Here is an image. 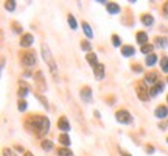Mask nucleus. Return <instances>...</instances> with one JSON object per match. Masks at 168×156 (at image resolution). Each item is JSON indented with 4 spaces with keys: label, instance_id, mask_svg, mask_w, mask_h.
<instances>
[{
    "label": "nucleus",
    "instance_id": "obj_1",
    "mask_svg": "<svg viewBox=\"0 0 168 156\" xmlns=\"http://www.w3.org/2000/svg\"><path fill=\"white\" fill-rule=\"evenodd\" d=\"M25 125H27L31 131H34L38 136L47 134L48 130H50V120L44 116H31L28 120H27Z\"/></svg>",
    "mask_w": 168,
    "mask_h": 156
},
{
    "label": "nucleus",
    "instance_id": "obj_2",
    "mask_svg": "<svg viewBox=\"0 0 168 156\" xmlns=\"http://www.w3.org/2000/svg\"><path fill=\"white\" fill-rule=\"evenodd\" d=\"M41 50H42V58H44V61L47 63V66H48L51 75H53V77H58V72H56V63H55L53 55H51V52H50V48H48V45H47L45 42L41 45Z\"/></svg>",
    "mask_w": 168,
    "mask_h": 156
},
{
    "label": "nucleus",
    "instance_id": "obj_3",
    "mask_svg": "<svg viewBox=\"0 0 168 156\" xmlns=\"http://www.w3.org/2000/svg\"><path fill=\"white\" fill-rule=\"evenodd\" d=\"M135 91H137V97L142 100V102H146L148 98H150V92H148V87H146V84H145V81H139L137 84H135Z\"/></svg>",
    "mask_w": 168,
    "mask_h": 156
},
{
    "label": "nucleus",
    "instance_id": "obj_4",
    "mask_svg": "<svg viewBox=\"0 0 168 156\" xmlns=\"http://www.w3.org/2000/svg\"><path fill=\"white\" fill-rule=\"evenodd\" d=\"M20 61L25 67H30V66H34L36 64V56L33 52H24L22 56H20Z\"/></svg>",
    "mask_w": 168,
    "mask_h": 156
},
{
    "label": "nucleus",
    "instance_id": "obj_5",
    "mask_svg": "<svg viewBox=\"0 0 168 156\" xmlns=\"http://www.w3.org/2000/svg\"><path fill=\"white\" fill-rule=\"evenodd\" d=\"M115 119H117V122H120V123H131V122H132V116H131L126 109L117 111V113H115Z\"/></svg>",
    "mask_w": 168,
    "mask_h": 156
},
{
    "label": "nucleus",
    "instance_id": "obj_6",
    "mask_svg": "<svg viewBox=\"0 0 168 156\" xmlns=\"http://www.w3.org/2000/svg\"><path fill=\"white\" fill-rule=\"evenodd\" d=\"M81 98H83L84 103H92V91H90L89 86L81 89Z\"/></svg>",
    "mask_w": 168,
    "mask_h": 156
},
{
    "label": "nucleus",
    "instance_id": "obj_7",
    "mask_svg": "<svg viewBox=\"0 0 168 156\" xmlns=\"http://www.w3.org/2000/svg\"><path fill=\"white\" fill-rule=\"evenodd\" d=\"M34 81H36V84H38L39 91H45V89H47V83H45L44 77H42L41 70H38V72H36V78H34Z\"/></svg>",
    "mask_w": 168,
    "mask_h": 156
},
{
    "label": "nucleus",
    "instance_id": "obj_8",
    "mask_svg": "<svg viewBox=\"0 0 168 156\" xmlns=\"http://www.w3.org/2000/svg\"><path fill=\"white\" fill-rule=\"evenodd\" d=\"M33 42H34V38H33V35H24L22 38H20V47H30V45H33Z\"/></svg>",
    "mask_w": 168,
    "mask_h": 156
},
{
    "label": "nucleus",
    "instance_id": "obj_9",
    "mask_svg": "<svg viewBox=\"0 0 168 156\" xmlns=\"http://www.w3.org/2000/svg\"><path fill=\"white\" fill-rule=\"evenodd\" d=\"M93 75H95L97 80H103V78H104V66L98 63V64L93 67Z\"/></svg>",
    "mask_w": 168,
    "mask_h": 156
},
{
    "label": "nucleus",
    "instance_id": "obj_10",
    "mask_svg": "<svg viewBox=\"0 0 168 156\" xmlns=\"http://www.w3.org/2000/svg\"><path fill=\"white\" fill-rule=\"evenodd\" d=\"M58 128L62 130V131H69V130H70V123H69L67 117H61V119L58 120Z\"/></svg>",
    "mask_w": 168,
    "mask_h": 156
},
{
    "label": "nucleus",
    "instance_id": "obj_11",
    "mask_svg": "<svg viewBox=\"0 0 168 156\" xmlns=\"http://www.w3.org/2000/svg\"><path fill=\"white\" fill-rule=\"evenodd\" d=\"M167 116H168L167 106H157V108H156V117H157V119H165Z\"/></svg>",
    "mask_w": 168,
    "mask_h": 156
},
{
    "label": "nucleus",
    "instance_id": "obj_12",
    "mask_svg": "<svg viewBox=\"0 0 168 156\" xmlns=\"http://www.w3.org/2000/svg\"><path fill=\"white\" fill-rule=\"evenodd\" d=\"M142 24H143L145 27H151V25L154 24V17L150 16V14H143V16H142Z\"/></svg>",
    "mask_w": 168,
    "mask_h": 156
},
{
    "label": "nucleus",
    "instance_id": "obj_13",
    "mask_svg": "<svg viewBox=\"0 0 168 156\" xmlns=\"http://www.w3.org/2000/svg\"><path fill=\"white\" fill-rule=\"evenodd\" d=\"M162 91H164V83L157 81V83L154 84V87L151 89V92H150V94H151V95H157V94H160Z\"/></svg>",
    "mask_w": 168,
    "mask_h": 156
},
{
    "label": "nucleus",
    "instance_id": "obj_14",
    "mask_svg": "<svg viewBox=\"0 0 168 156\" xmlns=\"http://www.w3.org/2000/svg\"><path fill=\"white\" fill-rule=\"evenodd\" d=\"M137 42L142 44V45H146V44H148V36H146L145 31H139V33H137Z\"/></svg>",
    "mask_w": 168,
    "mask_h": 156
},
{
    "label": "nucleus",
    "instance_id": "obj_15",
    "mask_svg": "<svg viewBox=\"0 0 168 156\" xmlns=\"http://www.w3.org/2000/svg\"><path fill=\"white\" fill-rule=\"evenodd\" d=\"M108 11H109L111 14H118V13H120V6H118L117 3L109 2V3H108Z\"/></svg>",
    "mask_w": 168,
    "mask_h": 156
},
{
    "label": "nucleus",
    "instance_id": "obj_16",
    "mask_svg": "<svg viewBox=\"0 0 168 156\" xmlns=\"http://www.w3.org/2000/svg\"><path fill=\"white\" fill-rule=\"evenodd\" d=\"M86 59H87V63H89L92 67H95V66L98 64V59H97V55H95V53H87Z\"/></svg>",
    "mask_w": 168,
    "mask_h": 156
},
{
    "label": "nucleus",
    "instance_id": "obj_17",
    "mask_svg": "<svg viewBox=\"0 0 168 156\" xmlns=\"http://www.w3.org/2000/svg\"><path fill=\"white\" fill-rule=\"evenodd\" d=\"M122 53H123V56H132V55L135 53V48H134L132 45H125V47L122 48Z\"/></svg>",
    "mask_w": 168,
    "mask_h": 156
},
{
    "label": "nucleus",
    "instance_id": "obj_18",
    "mask_svg": "<svg viewBox=\"0 0 168 156\" xmlns=\"http://www.w3.org/2000/svg\"><path fill=\"white\" fill-rule=\"evenodd\" d=\"M157 78H159V75H157L156 72H150V74H146V75H145V80H146L148 83H156V81H157Z\"/></svg>",
    "mask_w": 168,
    "mask_h": 156
},
{
    "label": "nucleus",
    "instance_id": "obj_19",
    "mask_svg": "<svg viewBox=\"0 0 168 156\" xmlns=\"http://www.w3.org/2000/svg\"><path fill=\"white\" fill-rule=\"evenodd\" d=\"M156 45H157V47H162V48H165V47L168 45L167 38H164V36H160V38H156Z\"/></svg>",
    "mask_w": 168,
    "mask_h": 156
},
{
    "label": "nucleus",
    "instance_id": "obj_20",
    "mask_svg": "<svg viewBox=\"0 0 168 156\" xmlns=\"http://www.w3.org/2000/svg\"><path fill=\"white\" fill-rule=\"evenodd\" d=\"M156 61H157V55L156 53H151V55L146 56V66H153Z\"/></svg>",
    "mask_w": 168,
    "mask_h": 156
},
{
    "label": "nucleus",
    "instance_id": "obj_21",
    "mask_svg": "<svg viewBox=\"0 0 168 156\" xmlns=\"http://www.w3.org/2000/svg\"><path fill=\"white\" fill-rule=\"evenodd\" d=\"M41 147L44 148V150H51V148H53V142L48 141V139H44V141L41 142Z\"/></svg>",
    "mask_w": 168,
    "mask_h": 156
},
{
    "label": "nucleus",
    "instance_id": "obj_22",
    "mask_svg": "<svg viewBox=\"0 0 168 156\" xmlns=\"http://www.w3.org/2000/svg\"><path fill=\"white\" fill-rule=\"evenodd\" d=\"M83 28H84V33H86V36H87V38H92V36H93L92 28H90V25H89L87 22H83Z\"/></svg>",
    "mask_w": 168,
    "mask_h": 156
},
{
    "label": "nucleus",
    "instance_id": "obj_23",
    "mask_svg": "<svg viewBox=\"0 0 168 156\" xmlns=\"http://www.w3.org/2000/svg\"><path fill=\"white\" fill-rule=\"evenodd\" d=\"M154 50V47L151 44H146V45H142V53H146V55H151Z\"/></svg>",
    "mask_w": 168,
    "mask_h": 156
},
{
    "label": "nucleus",
    "instance_id": "obj_24",
    "mask_svg": "<svg viewBox=\"0 0 168 156\" xmlns=\"http://www.w3.org/2000/svg\"><path fill=\"white\" fill-rule=\"evenodd\" d=\"M62 145H70V137L67 136V134H61L59 136V139H58Z\"/></svg>",
    "mask_w": 168,
    "mask_h": 156
},
{
    "label": "nucleus",
    "instance_id": "obj_25",
    "mask_svg": "<svg viewBox=\"0 0 168 156\" xmlns=\"http://www.w3.org/2000/svg\"><path fill=\"white\" fill-rule=\"evenodd\" d=\"M5 8H6L8 11H14V9H16V2H14V0L5 2Z\"/></svg>",
    "mask_w": 168,
    "mask_h": 156
},
{
    "label": "nucleus",
    "instance_id": "obj_26",
    "mask_svg": "<svg viewBox=\"0 0 168 156\" xmlns=\"http://www.w3.org/2000/svg\"><path fill=\"white\" fill-rule=\"evenodd\" d=\"M67 22H69V25H70V28H72V30H76V27H78V25H76V20H75V17H73L72 14L67 17Z\"/></svg>",
    "mask_w": 168,
    "mask_h": 156
},
{
    "label": "nucleus",
    "instance_id": "obj_27",
    "mask_svg": "<svg viewBox=\"0 0 168 156\" xmlns=\"http://www.w3.org/2000/svg\"><path fill=\"white\" fill-rule=\"evenodd\" d=\"M160 69H162L164 72H168V56H164V58L160 59Z\"/></svg>",
    "mask_w": 168,
    "mask_h": 156
},
{
    "label": "nucleus",
    "instance_id": "obj_28",
    "mask_svg": "<svg viewBox=\"0 0 168 156\" xmlns=\"http://www.w3.org/2000/svg\"><path fill=\"white\" fill-rule=\"evenodd\" d=\"M17 94H19V97H20V98H24V97H25V95L28 94V87L22 84V86L19 87V92H17Z\"/></svg>",
    "mask_w": 168,
    "mask_h": 156
},
{
    "label": "nucleus",
    "instance_id": "obj_29",
    "mask_svg": "<svg viewBox=\"0 0 168 156\" xmlns=\"http://www.w3.org/2000/svg\"><path fill=\"white\" fill-rule=\"evenodd\" d=\"M17 108H19V111H20V113H24V111L27 109V102H25V100H19Z\"/></svg>",
    "mask_w": 168,
    "mask_h": 156
},
{
    "label": "nucleus",
    "instance_id": "obj_30",
    "mask_svg": "<svg viewBox=\"0 0 168 156\" xmlns=\"http://www.w3.org/2000/svg\"><path fill=\"white\" fill-rule=\"evenodd\" d=\"M81 48H83L84 52H89V53H90V48H92V47H90V42L83 41V42H81Z\"/></svg>",
    "mask_w": 168,
    "mask_h": 156
},
{
    "label": "nucleus",
    "instance_id": "obj_31",
    "mask_svg": "<svg viewBox=\"0 0 168 156\" xmlns=\"http://www.w3.org/2000/svg\"><path fill=\"white\" fill-rule=\"evenodd\" d=\"M70 150H67V148H59L58 150V156H70Z\"/></svg>",
    "mask_w": 168,
    "mask_h": 156
},
{
    "label": "nucleus",
    "instance_id": "obj_32",
    "mask_svg": "<svg viewBox=\"0 0 168 156\" xmlns=\"http://www.w3.org/2000/svg\"><path fill=\"white\" fill-rule=\"evenodd\" d=\"M3 156H17V155H16L11 148H5V150H3Z\"/></svg>",
    "mask_w": 168,
    "mask_h": 156
},
{
    "label": "nucleus",
    "instance_id": "obj_33",
    "mask_svg": "<svg viewBox=\"0 0 168 156\" xmlns=\"http://www.w3.org/2000/svg\"><path fill=\"white\" fill-rule=\"evenodd\" d=\"M112 44H114L115 47H118V45H120V38H118L117 35H114V36H112Z\"/></svg>",
    "mask_w": 168,
    "mask_h": 156
},
{
    "label": "nucleus",
    "instance_id": "obj_34",
    "mask_svg": "<svg viewBox=\"0 0 168 156\" xmlns=\"http://www.w3.org/2000/svg\"><path fill=\"white\" fill-rule=\"evenodd\" d=\"M13 27H14V31H16V33H20V31H22V27H20L17 22H14V24H13Z\"/></svg>",
    "mask_w": 168,
    "mask_h": 156
},
{
    "label": "nucleus",
    "instance_id": "obj_35",
    "mask_svg": "<svg viewBox=\"0 0 168 156\" xmlns=\"http://www.w3.org/2000/svg\"><path fill=\"white\" fill-rule=\"evenodd\" d=\"M164 16L168 17V2H165V5H164Z\"/></svg>",
    "mask_w": 168,
    "mask_h": 156
},
{
    "label": "nucleus",
    "instance_id": "obj_36",
    "mask_svg": "<svg viewBox=\"0 0 168 156\" xmlns=\"http://www.w3.org/2000/svg\"><path fill=\"white\" fill-rule=\"evenodd\" d=\"M38 98H39V100H41V102H42V105H44V106H45V108H47V106H48V105H47V100H45V98H44V97H42V95H38Z\"/></svg>",
    "mask_w": 168,
    "mask_h": 156
},
{
    "label": "nucleus",
    "instance_id": "obj_37",
    "mask_svg": "<svg viewBox=\"0 0 168 156\" xmlns=\"http://www.w3.org/2000/svg\"><path fill=\"white\" fill-rule=\"evenodd\" d=\"M134 70H135V72H142V69H140L139 66H135V67H134Z\"/></svg>",
    "mask_w": 168,
    "mask_h": 156
},
{
    "label": "nucleus",
    "instance_id": "obj_38",
    "mask_svg": "<svg viewBox=\"0 0 168 156\" xmlns=\"http://www.w3.org/2000/svg\"><path fill=\"white\" fill-rule=\"evenodd\" d=\"M120 153H122V156H131V155H129V153H126V152H123V150H122Z\"/></svg>",
    "mask_w": 168,
    "mask_h": 156
},
{
    "label": "nucleus",
    "instance_id": "obj_39",
    "mask_svg": "<svg viewBox=\"0 0 168 156\" xmlns=\"http://www.w3.org/2000/svg\"><path fill=\"white\" fill-rule=\"evenodd\" d=\"M24 155H25V156H33V155H31V153H30V152H25Z\"/></svg>",
    "mask_w": 168,
    "mask_h": 156
},
{
    "label": "nucleus",
    "instance_id": "obj_40",
    "mask_svg": "<svg viewBox=\"0 0 168 156\" xmlns=\"http://www.w3.org/2000/svg\"><path fill=\"white\" fill-rule=\"evenodd\" d=\"M167 142H168V137H167Z\"/></svg>",
    "mask_w": 168,
    "mask_h": 156
},
{
    "label": "nucleus",
    "instance_id": "obj_41",
    "mask_svg": "<svg viewBox=\"0 0 168 156\" xmlns=\"http://www.w3.org/2000/svg\"><path fill=\"white\" fill-rule=\"evenodd\" d=\"M167 81H168V78H167Z\"/></svg>",
    "mask_w": 168,
    "mask_h": 156
},
{
    "label": "nucleus",
    "instance_id": "obj_42",
    "mask_svg": "<svg viewBox=\"0 0 168 156\" xmlns=\"http://www.w3.org/2000/svg\"><path fill=\"white\" fill-rule=\"evenodd\" d=\"M167 100H168V97H167Z\"/></svg>",
    "mask_w": 168,
    "mask_h": 156
}]
</instances>
